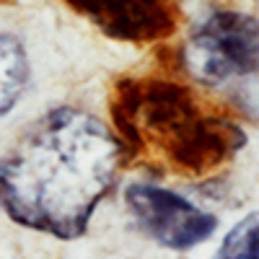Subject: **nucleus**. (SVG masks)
<instances>
[{"instance_id":"nucleus-1","label":"nucleus","mask_w":259,"mask_h":259,"mask_svg":"<svg viewBox=\"0 0 259 259\" xmlns=\"http://www.w3.org/2000/svg\"><path fill=\"white\" fill-rule=\"evenodd\" d=\"M122 153V140L96 114L57 106L0 158V210L29 231L80 239L117 182Z\"/></svg>"},{"instance_id":"nucleus-2","label":"nucleus","mask_w":259,"mask_h":259,"mask_svg":"<svg viewBox=\"0 0 259 259\" xmlns=\"http://www.w3.org/2000/svg\"><path fill=\"white\" fill-rule=\"evenodd\" d=\"M133 117L148 135L161 140L171 158L189 168L212 166L244 145L241 130L200 117L189 96L174 85H148L133 104Z\"/></svg>"},{"instance_id":"nucleus-3","label":"nucleus","mask_w":259,"mask_h":259,"mask_svg":"<svg viewBox=\"0 0 259 259\" xmlns=\"http://www.w3.org/2000/svg\"><path fill=\"white\" fill-rule=\"evenodd\" d=\"M256 18L239 11L212 8L192 24L184 47V73L205 89H223L256 75Z\"/></svg>"},{"instance_id":"nucleus-4","label":"nucleus","mask_w":259,"mask_h":259,"mask_svg":"<svg viewBox=\"0 0 259 259\" xmlns=\"http://www.w3.org/2000/svg\"><path fill=\"white\" fill-rule=\"evenodd\" d=\"M124 202L148 239L171 251H189L218 231V218L212 212L153 182L127 184Z\"/></svg>"},{"instance_id":"nucleus-5","label":"nucleus","mask_w":259,"mask_h":259,"mask_svg":"<svg viewBox=\"0 0 259 259\" xmlns=\"http://www.w3.org/2000/svg\"><path fill=\"white\" fill-rule=\"evenodd\" d=\"M83 8L117 36H150L163 29L156 0H83Z\"/></svg>"},{"instance_id":"nucleus-6","label":"nucleus","mask_w":259,"mask_h":259,"mask_svg":"<svg viewBox=\"0 0 259 259\" xmlns=\"http://www.w3.org/2000/svg\"><path fill=\"white\" fill-rule=\"evenodd\" d=\"M31 80L29 52L16 34L0 29V117L16 109Z\"/></svg>"},{"instance_id":"nucleus-7","label":"nucleus","mask_w":259,"mask_h":259,"mask_svg":"<svg viewBox=\"0 0 259 259\" xmlns=\"http://www.w3.org/2000/svg\"><path fill=\"white\" fill-rule=\"evenodd\" d=\"M259 236H256V215L244 218L233 226L231 233L223 239L221 251L215 259H259Z\"/></svg>"}]
</instances>
